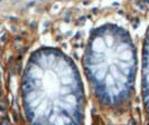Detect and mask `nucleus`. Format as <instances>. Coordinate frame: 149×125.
<instances>
[{
	"label": "nucleus",
	"mask_w": 149,
	"mask_h": 125,
	"mask_svg": "<svg viewBox=\"0 0 149 125\" xmlns=\"http://www.w3.org/2000/svg\"><path fill=\"white\" fill-rule=\"evenodd\" d=\"M140 90L145 124L149 125V26L146 29L141 48L140 61Z\"/></svg>",
	"instance_id": "obj_3"
},
{
	"label": "nucleus",
	"mask_w": 149,
	"mask_h": 125,
	"mask_svg": "<svg viewBox=\"0 0 149 125\" xmlns=\"http://www.w3.org/2000/svg\"><path fill=\"white\" fill-rule=\"evenodd\" d=\"M138 49L125 27L105 22L90 32L82 66L94 105L121 117L132 106L138 74Z\"/></svg>",
	"instance_id": "obj_2"
},
{
	"label": "nucleus",
	"mask_w": 149,
	"mask_h": 125,
	"mask_svg": "<svg viewBox=\"0 0 149 125\" xmlns=\"http://www.w3.org/2000/svg\"><path fill=\"white\" fill-rule=\"evenodd\" d=\"M3 101V85H2V78H1V73H0V108Z\"/></svg>",
	"instance_id": "obj_4"
},
{
	"label": "nucleus",
	"mask_w": 149,
	"mask_h": 125,
	"mask_svg": "<svg viewBox=\"0 0 149 125\" xmlns=\"http://www.w3.org/2000/svg\"><path fill=\"white\" fill-rule=\"evenodd\" d=\"M19 96L24 125H86V95L80 70L57 47L42 46L30 54Z\"/></svg>",
	"instance_id": "obj_1"
}]
</instances>
